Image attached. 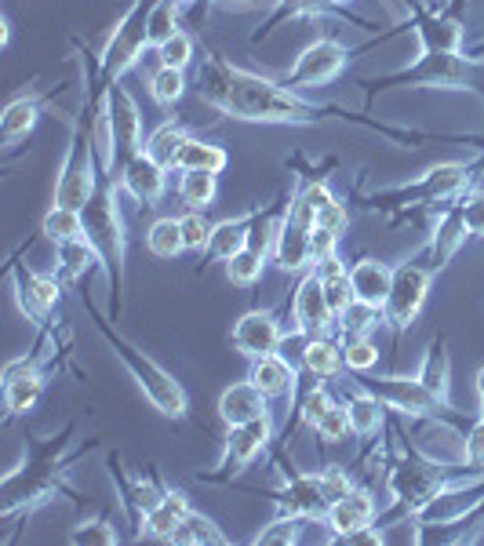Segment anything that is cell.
Segmentation results:
<instances>
[{"instance_id":"8fae6325","label":"cell","mask_w":484,"mask_h":546,"mask_svg":"<svg viewBox=\"0 0 484 546\" xmlns=\"http://www.w3.org/2000/svg\"><path fill=\"white\" fill-rule=\"evenodd\" d=\"M343 62H346V51L343 44H335V41H317L310 44V48L295 59V66L288 70V84H324V81H332L335 73L343 70Z\"/></svg>"},{"instance_id":"9f6ffc18","label":"cell","mask_w":484,"mask_h":546,"mask_svg":"<svg viewBox=\"0 0 484 546\" xmlns=\"http://www.w3.org/2000/svg\"><path fill=\"white\" fill-rule=\"evenodd\" d=\"M466 459H470V463H484V415H481V423L466 434Z\"/></svg>"},{"instance_id":"7dc6e473","label":"cell","mask_w":484,"mask_h":546,"mask_svg":"<svg viewBox=\"0 0 484 546\" xmlns=\"http://www.w3.org/2000/svg\"><path fill=\"white\" fill-rule=\"evenodd\" d=\"M161 66H172V70H186L193 59V41L186 33H175L172 41H164L161 48Z\"/></svg>"},{"instance_id":"9a60e30c","label":"cell","mask_w":484,"mask_h":546,"mask_svg":"<svg viewBox=\"0 0 484 546\" xmlns=\"http://www.w3.org/2000/svg\"><path fill=\"white\" fill-rule=\"evenodd\" d=\"M390 488H394L397 496L412 506V510H419L426 499L437 496V488H441V466H434V463L397 466L394 477H390Z\"/></svg>"},{"instance_id":"2e32d148","label":"cell","mask_w":484,"mask_h":546,"mask_svg":"<svg viewBox=\"0 0 484 546\" xmlns=\"http://www.w3.org/2000/svg\"><path fill=\"white\" fill-rule=\"evenodd\" d=\"M466 73L470 70L459 59V51H426L423 62L404 73V77L415 84H434V88H463Z\"/></svg>"},{"instance_id":"f907efd6","label":"cell","mask_w":484,"mask_h":546,"mask_svg":"<svg viewBox=\"0 0 484 546\" xmlns=\"http://www.w3.org/2000/svg\"><path fill=\"white\" fill-rule=\"evenodd\" d=\"M179 226H182V241H186V248H193V252H197V248H204V244H208V237H212V226H208L201 215H197V208H193L190 215H182Z\"/></svg>"},{"instance_id":"816d5d0a","label":"cell","mask_w":484,"mask_h":546,"mask_svg":"<svg viewBox=\"0 0 484 546\" xmlns=\"http://www.w3.org/2000/svg\"><path fill=\"white\" fill-rule=\"evenodd\" d=\"M346 226V208L339 201H332V204H324L321 212H317V230H332V233H339Z\"/></svg>"},{"instance_id":"7a4b0ae2","label":"cell","mask_w":484,"mask_h":546,"mask_svg":"<svg viewBox=\"0 0 484 546\" xmlns=\"http://www.w3.org/2000/svg\"><path fill=\"white\" fill-rule=\"evenodd\" d=\"M110 343H113V354L121 357L124 368H128V372H132V379L139 383V390L153 401V408L179 419V415L186 412V394H182V386L175 383L172 375L164 372L161 364L150 361V357L142 354L139 346L128 343V339H121V335L110 332Z\"/></svg>"},{"instance_id":"7c38bea8","label":"cell","mask_w":484,"mask_h":546,"mask_svg":"<svg viewBox=\"0 0 484 546\" xmlns=\"http://www.w3.org/2000/svg\"><path fill=\"white\" fill-rule=\"evenodd\" d=\"M270 441V419H252V423L230 426L226 437V455H222V474H241L244 466L252 463L255 455L263 452Z\"/></svg>"},{"instance_id":"1f68e13d","label":"cell","mask_w":484,"mask_h":546,"mask_svg":"<svg viewBox=\"0 0 484 546\" xmlns=\"http://www.w3.org/2000/svg\"><path fill=\"white\" fill-rule=\"evenodd\" d=\"M179 168L182 172H193V168H204V172H215L219 175L226 168V153L212 142H201V139H190L186 142V150L179 157Z\"/></svg>"},{"instance_id":"cb8c5ba5","label":"cell","mask_w":484,"mask_h":546,"mask_svg":"<svg viewBox=\"0 0 484 546\" xmlns=\"http://www.w3.org/2000/svg\"><path fill=\"white\" fill-rule=\"evenodd\" d=\"M266 397H281L295 386V368L284 361L281 354H266L252 361V375H248Z\"/></svg>"},{"instance_id":"44dd1931","label":"cell","mask_w":484,"mask_h":546,"mask_svg":"<svg viewBox=\"0 0 484 546\" xmlns=\"http://www.w3.org/2000/svg\"><path fill=\"white\" fill-rule=\"evenodd\" d=\"M41 386H44L41 372L30 361H15L4 372V401H8V408L15 415L30 412L37 405V397H41Z\"/></svg>"},{"instance_id":"4316f807","label":"cell","mask_w":484,"mask_h":546,"mask_svg":"<svg viewBox=\"0 0 484 546\" xmlns=\"http://www.w3.org/2000/svg\"><path fill=\"white\" fill-rule=\"evenodd\" d=\"M466 237V219H463V208H452V212L444 215L441 226H437V237H434V248H430V255H434V266H444L448 259H452L455 252H459V244H463Z\"/></svg>"},{"instance_id":"680465c9","label":"cell","mask_w":484,"mask_h":546,"mask_svg":"<svg viewBox=\"0 0 484 546\" xmlns=\"http://www.w3.org/2000/svg\"><path fill=\"white\" fill-rule=\"evenodd\" d=\"M332 4H343V0H332Z\"/></svg>"},{"instance_id":"74e56055","label":"cell","mask_w":484,"mask_h":546,"mask_svg":"<svg viewBox=\"0 0 484 546\" xmlns=\"http://www.w3.org/2000/svg\"><path fill=\"white\" fill-rule=\"evenodd\" d=\"M175 543H212V546H222L226 543V536H222L219 528H215L212 517H204V514H186L182 517V525L175 528Z\"/></svg>"},{"instance_id":"836d02e7","label":"cell","mask_w":484,"mask_h":546,"mask_svg":"<svg viewBox=\"0 0 484 546\" xmlns=\"http://www.w3.org/2000/svg\"><path fill=\"white\" fill-rule=\"evenodd\" d=\"M419 37H423L426 51H459V44H463V30L448 19H423Z\"/></svg>"},{"instance_id":"5b68a950","label":"cell","mask_w":484,"mask_h":546,"mask_svg":"<svg viewBox=\"0 0 484 546\" xmlns=\"http://www.w3.org/2000/svg\"><path fill=\"white\" fill-rule=\"evenodd\" d=\"M313 230H317V212L299 197L284 226L277 230V244H273L281 270H303L306 263H313Z\"/></svg>"},{"instance_id":"8d00e7d4","label":"cell","mask_w":484,"mask_h":546,"mask_svg":"<svg viewBox=\"0 0 484 546\" xmlns=\"http://www.w3.org/2000/svg\"><path fill=\"white\" fill-rule=\"evenodd\" d=\"M33 124H37V106L30 99H15L0 117V135H4V142H15L22 135H30Z\"/></svg>"},{"instance_id":"db71d44e","label":"cell","mask_w":484,"mask_h":546,"mask_svg":"<svg viewBox=\"0 0 484 546\" xmlns=\"http://www.w3.org/2000/svg\"><path fill=\"white\" fill-rule=\"evenodd\" d=\"M463 219H466V230L484 237V197H474V201L463 204Z\"/></svg>"},{"instance_id":"52a82bcc","label":"cell","mask_w":484,"mask_h":546,"mask_svg":"<svg viewBox=\"0 0 484 546\" xmlns=\"http://www.w3.org/2000/svg\"><path fill=\"white\" fill-rule=\"evenodd\" d=\"M91 197H95L91 142H84V132H77L70 157H66V168H62V175H59V186H55V204H62V208H77V212H81Z\"/></svg>"},{"instance_id":"f546056e","label":"cell","mask_w":484,"mask_h":546,"mask_svg":"<svg viewBox=\"0 0 484 546\" xmlns=\"http://www.w3.org/2000/svg\"><path fill=\"white\" fill-rule=\"evenodd\" d=\"M350 426L353 434H375L379 430V423H383V401L379 397H372L368 390H361V394H350Z\"/></svg>"},{"instance_id":"ac0fdd59","label":"cell","mask_w":484,"mask_h":546,"mask_svg":"<svg viewBox=\"0 0 484 546\" xmlns=\"http://www.w3.org/2000/svg\"><path fill=\"white\" fill-rule=\"evenodd\" d=\"M15 295H19V306L33 321H44L51 314V306L59 303V284L51 277H37L30 270H15Z\"/></svg>"},{"instance_id":"d590c367","label":"cell","mask_w":484,"mask_h":546,"mask_svg":"<svg viewBox=\"0 0 484 546\" xmlns=\"http://www.w3.org/2000/svg\"><path fill=\"white\" fill-rule=\"evenodd\" d=\"M44 233L51 241H73V237H84V215L77 208H62L55 204L48 215H44Z\"/></svg>"},{"instance_id":"6f0895ef","label":"cell","mask_w":484,"mask_h":546,"mask_svg":"<svg viewBox=\"0 0 484 546\" xmlns=\"http://www.w3.org/2000/svg\"><path fill=\"white\" fill-rule=\"evenodd\" d=\"M477 394H481V405H484V368L477 372Z\"/></svg>"},{"instance_id":"bcb514c9","label":"cell","mask_w":484,"mask_h":546,"mask_svg":"<svg viewBox=\"0 0 484 546\" xmlns=\"http://www.w3.org/2000/svg\"><path fill=\"white\" fill-rule=\"evenodd\" d=\"M317 434L324 437V441H343L346 434H350L353 426H350V408H343V405H328V412L321 415V423L313 426Z\"/></svg>"},{"instance_id":"b9f144b4","label":"cell","mask_w":484,"mask_h":546,"mask_svg":"<svg viewBox=\"0 0 484 546\" xmlns=\"http://www.w3.org/2000/svg\"><path fill=\"white\" fill-rule=\"evenodd\" d=\"M179 33V22H175V0H153L150 8V44L161 48L164 41H172Z\"/></svg>"},{"instance_id":"6da1fadb","label":"cell","mask_w":484,"mask_h":546,"mask_svg":"<svg viewBox=\"0 0 484 546\" xmlns=\"http://www.w3.org/2000/svg\"><path fill=\"white\" fill-rule=\"evenodd\" d=\"M201 99H208L215 110L241 117V121H266L281 124L313 121V110L306 102H299L292 91H284L281 84L255 77V73L233 70L230 62L208 59L201 70Z\"/></svg>"},{"instance_id":"277c9868","label":"cell","mask_w":484,"mask_h":546,"mask_svg":"<svg viewBox=\"0 0 484 546\" xmlns=\"http://www.w3.org/2000/svg\"><path fill=\"white\" fill-rule=\"evenodd\" d=\"M150 8L153 4L139 0V4L124 15V22L117 26V33H113V41L106 44V55H102L106 77H121L128 66H135V59H139L142 51H146V44H150Z\"/></svg>"},{"instance_id":"f5cc1de1","label":"cell","mask_w":484,"mask_h":546,"mask_svg":"<svg viewBox=\"0 0 484 546\" xmlns=\"http://www.w3.org/2000/svg\"><path fill=\"white\" fill-rule=\"evenodd\" d=\"M328 405H332V397L321 394V390H313V394L303 401V419H306L310 426H317V423H321V415L328 412Z\"/></svg>"},{"instance_id":"ee69618b","label":"cell","mask_w":484,"mask_h":546,"mask_svg":"<svg viewBox=\"0 0 484 546\" xmlns=\"http://www.w3.org/2000/svg\"><path fill=\"white\" fill-rule=\"evenodd\" d=\"M182 88H186V81H182V70H172V66H161V70L153 73V81H150L153 99L161 102V106H172V102H179Z\"/></svg>"},{"instance_id":"9c48e42d","label":"cell","mask_w":484,"mask_h":546,"mask_svg":"<svg viewBox=\"0 0 484 546\" xmlns=\"http://www.w3.org/2000/svg\"><path fill=\"white\" fill-rule=\"evenodd\" d=\"M361 390H368L372 397H379L383 405L397 408V412H412V415H430L444 405L437 401L423 383L419 375L415 379H404V375H386V379H364Z\"/></svg>"},{"instance_id":"d6986e66","label":"cell","mask_w":484,"mask_h":546,"mask_svg":"<svg viewBox=\"0 0 484 546\" xmlns=\"http://www.w3.org/2000/svg\"><path fill=\"white\" fill-rule=\"evenodd\" d=\"M375 517V503L368 492H346L343 499H335L332 510H328V525H332V532L339 539L353 536V532H361V528L372 525Z\"/></svg>"},{"instance_id":"11a10c76","label":"cell","mask_w":484,"mask_h":546,"mask_svg":"<svg viewBox=\"0 0 484 546\" xmlns=\"http://www.w3.org/2000/svg\"><path fill=\"white\" fill-rule=\"evenodd\" d=\"M335 241H339V233H332V230H313V263H321V259L335 255Z\"/></svg>"},{"instance_id":"ab89813d","label":"cell","mask_w":484,"mask_h":546,"mask_svg":"<svg viewBox=\"0 0 484 546\" xmlns=\"http://www.w3.org/2000/svg\"><path fill=\"white\" fill-rule=\"evenodd\" d=\"M99 259V248L88 237H73V241H59V263L70 277H81L91 263Z\"/></svg>"},{"instance_id":"3957f363","label":"cell","mask_w":484,"mask_h":546,"mask_svg":"<svg viewBox=\"0 0 484 546\" xmlns=\"http://www.w3.org/2000/svg\"><path fill=\"white\" fill-rule=\"evenodd\" d=\"M106 128H110V168H124V164L139 157L142 146V121L139 106L124 88L110 91V106H106Z\"/></svg>"},{"instance_id":"60d3db41","label":"cell","mask_w":484,"mask_h":546,"mask_svg":"<svg viewBox=\"0 0 484 546\" xmlns=\"http://www.w3.org/2000/svg\"><path fill=\"white\" fill-rule=\"evenodd\" d=\"M259 273H263V252L252 248V244H248L244 252L233 255V259H226V277H230L233 284H241V288L259 281Z\"/></svg>"},{"instance_id":"681fc988","label":"cell","mask_w":484,"mask_h":546,"mask_svg":"<svg viewBox=\"0 0 484 546\" xmlns=\"http://www.w3.org/2000/svg\"><path fill=\"white\" fill-rule=\"evenodd\" d=\"M295 539H299V517L284 514L281 521H273L266 532H259L255 543H284V546H288V543H295Z\"/></svg>"},{"instance_id":"4dcf8cb0","label":"cell","mask_w":484,"mask_h":546,"mask_svg":"<svg viewBox=\"0 0 484 546\" xmlns=\"http://www.w3.org/2000/svg\"><path fill=\"white\" fill-rule=\"evenodd\" d=\"M146 244H150V252L157 255V259H175V255L186 248L179 219H157V223L150 226V233H146Z\"/></svg>"},{"instance_id":"c3c4849f","label":"cell","mask_w":484,"mask_h":546,"mask_svg":"<svg viewBox=\"0 0 484 546\" xmlns=\"http://www.w3.org/2000/svg\"><path fill=\"white\" fill-rule=\"evenodd\" d=\"M70 543H77V546H84V543H91V546H113V543H117V532H113V528L106 525V521H88V525L73 528Z\"/></svg>"},{"instance_id":"5bb4252c","label":"cell","mask_w":484,"mask_h":546,"mask_svg":"<svg viewBox=\"0 0 484 546\" xmlns=\"http://www.w3.org/2000/svg\"><path fill=\"white\" fill-rule=\"evenodd\" d=\"M281 506H284V514H295V517H328V510H332V496H328L324 474L295 477L292 485L284 488Z\"/></svg>"},{"instance_id":"484cf974","label":"cell","mask_w":484,"mask_h":546,"mask_svg":"<svg viewBox=\"0 0 484 546\" xmlns=\"http://www.w3.org/2000/svg\"><path fill=\"white\" fill-rule=\"evenodd\" d=\"M186 142H190L186 128H179V124L168 121L150 135L146 153H150L157 164H164V168H179V157H182V150H186Z\"/></svg>"},{"instance_id":"f1b7e54d","label":"cell","mask_w":484,"mask_h":546,"mask_svg":"<svg viewBox=\"0 0 484 546\" xmlns=\"http://www.w3.org/2000/svg\"><path fill=\"white\" fill-rule=\"evenodd\" d=\"M303 361L306 368H310L313 375H321V379H332V375H339V368H343V350L335 343H328V339H310L303 350Z\"/></svg>"},{"instance_id":"83f0119b","label":"cell","mask_w":484,"mask_h":546,"mask_svg":"<svg viewBox=\"0 0 484 546\" xmlns=\"http://www.w3.org/2000/svg\"><path fill=\"white\" fill-rule=\"evenodd\" d=\"M244 248H248V219H226V223L212 226V237H208V252L212 255L233 259Z\"/></svg>"},{"instance_id":"7bdbcfd3","label":"cell","mask_w":484,"mask_h":546,"mask_svg":"<svg viewBox=\"0 0 484 546\" xmlns=\"http://www.w3.org/2000/svg\"><path fill=\"white\" fill-rule=\"evenodd\" d=\"M343 361H346V368H353V372H372L375 361H379V350H375V343L368 335H346Z\"/></svg>"},{"instance_id":"8992f818","label":"cell","mask_w":484,"mask_h":546,"mask_svg":"<svg viewBox=\"0 0 484 546\" xmlns=\"http://www.w3.org/2000/svg\"><path fill=\"white\" fill-rule=\"evenodd\" d=\"M426 292H430V270L412 263L397 266L394 288H390V299H386L383 306L386 321L394 324V328H408V324L419 317V310H423Z\"/></svg>"},{"instance_id":"d4e9b609","label":"cell","mask_w":484,"mask_h":546,"mask_svg":"<svg viewBox=\"0 0 484 546\" xmlns=\"http://www.w3.org/2000/svg\"><path fill=\"white\" fill-rule=\"evenodd\" d=\"M186 514H190L186 496H182V492H164V496L157 499V506L146 514V532H153V536H161V539H172Z\"/></svg>"},{"instance_id":"f6af8a7d","label":"cell","mask_w":484,"mask_h":546,"mask_svg":"<svg viewBox=\"0 0 484 546\" xmlns=\"http://www.w3.org/2000/svg\"><path fill=\"white\" fill-rule=\"evenodd\" d=\"M379 321H383V310H379V306H368V303H357V299H353L350 310L343 314L346 335H368Z\"/></svg>"},{"instance_id":"ba28073f","label":"cell","mask_w":484,"mask_h":546,"mask_svg":"<svg viewBox=\"0 0 484 546\" xmlns=\"http://www.w3.org/2000/svg\"><path fill=\"white\" fill-rule=\"evenodd\" d=\"M81 215H84V237L99 248V255L110 259L113 270H121V215L113 208V197L110 193L91 197L81 208Z\"/></svg>"},{"instance_id":"4fadbf2b","label":"cell","mask_w":484,"mask_h":546,"mask_svg":"<svg viewBox=\"0 0 484 546\" xmlns=\"http://www.w3.org/2000/svg\"><path fill=\"white\" fill-rule=\"evenodd\" d=\"M233 346L241 350L244 357H266V354H277V346H281V328L273 321L270 314L263 310H252V314H244L233 328Z\"/></svg>"},{"instance_id":"d6a6232c","label":"cell","mask_w":484,"mask_h":546,"mask_svg":"<svg viewBox=\"0 0 484 546\" xmlns=\"http://www.w3.org/2000/svg\"><path fill=\"white\" fill-rule=\"evenodd\" d=\"M466 179H470L466 164H437L434 172H426V179L419 190H423L426 197H452Z\"/></svg>"},{"instance_id":"603a6c76","label":"cell","mask_w":484,"mask_h":546,"mask_svg":"<svg viewBox=\"0 0 484 546\" xmlns=\"http://www.w3.org/2000/svg\"><path fill=\"white\" fill-rule=\"evenodd\" d=\"M477 503H481V488H470V492H437V496H430L419 506V517H423L426 525H448V521H459Z\"/></svg>"},{"instance_id":"f35d334b","label":"cell","mask_w":484,"mask_h":546,"mask_svg":"<svg viewBox=\"0 0 484 546\" xmlns=\"http://www.w3.org/2000/svg\"><path fill=\"white\" fill-rule=\"evenodd\" d=\"M182 201L190 208H208L215 201V172H204V168H193V172H182L179 182Z\"/></svg>"},{"instance_id":"30bf717a","label":"cell","mask_w":484,"mask_h":546,"mask_svg":"<svg viewBox=\"0 0 484 546\" xmlns=\"http://www.w3.org/2000/svg\"><path fill=\"white\" fill-rule=\"evenodd\" d=\"M295 321H299V332L310 335V339H321L332 328L335 314L328 295H324V281L317 277V270L306 273L303 284L295 288Z\"/></svg>"},{"instance_id":"e0dca14e","label":"cell","mask_w":484,"mask_h":546,"mask_svg":"<svg viewBox=\"0 0 484 546\" xmlns=\"http://www.w3.org/2000/svg\"><path fill=\"white\" fill-rule=\"evenodd\" d=\"M350 284H353L357 303H368L383 310L386 299H390V288H394V270L386 263H379V259H361V263H353Z\"/></svg>"},{"instance_id":"91938a15","label":"cell","mask_w":484,"mask_h":546,"mask_svg":"<svg viewBox=\"0 0 484 546\" xmlns=\"http://www.w3.org/2000/svg\"><path fill=\"white\" fill-rule=\"evenodd\" d=\"M481 168H484V161H481Z\"/></svg>"},{"instance_id":"e575fe53","label":"cell","mask_w":484,"mask_h":546,"mask_svg":"<svg viewBox=\"0 0 484 546\" xmlns=\"http://www.w3.org/2000/svg\"><path fill=\"white\" fill-rule=\"evenodd\" d=\"M419 383H423L437 401L448 397V354H444L441 346H430V350H426L423 368H419Z\"/></svg>"},{"instance_id":"ffe728a7","label":"cell","mask_w":484,"mask_h":546,"mask_svg":"<svg viewBox=\"0 0 484 546\" xmlns=\"http://www.w3.org/2000/svg\"><path fill=\"white\" fill-rule=\"evenodd\" d=\"M219 415L230 426L263 419V415H266V394L252 383V379H248V383H237V386H226L222 397H219Z\"/></svg>"},{"instance_id":"7402d4cb","label":"cell","mask_w":484,"mask_h":546,"mask_svg":"<svg viewBox=\"0 0 484 546\" xmlns=\"http://www.w3.org/2000/svg\"><path fill=\"white\" fill-rule=\"evenodd\" d=\"M121 175H124V186H128V193H132L135 201H142V204L161 201V193H164V164L153 161L150 153H139V157H132V161L121 168Z\"/></svg>"}]
</instances>
